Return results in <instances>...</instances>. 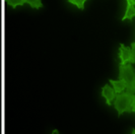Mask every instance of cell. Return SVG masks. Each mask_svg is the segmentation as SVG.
Masks as SVG:
<instances>
[{
    "label": "cell",
    "mask_w": 135,
    "mask_h": 134,
    "mask_svg": "<svg viewBox=\"0 0 135 134\" xmlns=\"http://www.w3.org/2000/svg\"><path fill=\"white\" fill-rule=\"evenodd\" d=\"M135 95L128 92L116 94L115 100L113 102V108L116 109L118 116L124 112H132V106Z\"/></svg>",
    "instance_id": "6da1fadb"
},
{
    "label": "cell",
    "mask_w": 135,
    "mask_h": 134,
    "mask_svg": "<svg viewBox=\"0 0 135 134\" xmlns=\"http://www.w3.org/2000/svg\"><path fill=\"white\" fill-rule=\"evenodd\" d=\"M118 80L123 81L126 86V92L135 95V68L132 64L127 63L125 65L119 64Z\"/></svg>",
    "instance_id": "7a4b0ae2"
},
{
    "label": "cell",
    "mask_w": 135,
    "mask_h": 134,
    "mask_svg": "<svg viewBox=\"0 0 135 134\" xmlns=\"http://www.w3.org/2000/svg\"><path fill=\"white\" fill-rule=\"evenodd\" d=\"M101 95H102V97L105 99V104H108V106H112L116 97L115 91H114L113 88H112L109 84H105V86H103Z\"/></svg>",
    "instance_id": "3957f363"
},
{
    "label": "cell",
    "mask_w": 135,
    "mask_h": 134,
    "mask_svg": "<svg viewBox=\"0 0 135 134\" xmlns=\"http://www.w3.org/2000/svg\"><path fill=\"white\" fill-rule=\"evenodd\" d=\"M118 56L120 59V65L129 63L131 59V49L129 46H125L123 44H120L118 49Z\"/></svg>",
    "instance_id": "277c9868"
},
{
    "label": "cell",
    "mask_w": 135,
    "mask_h": 134,
    "mask_svg": "<svg viewBox=\"0 0 135 134\" xmlns=\"http://www.w3.org/2000/svg\"><path fill=\"white\" fill-rule=\"evenodd\" d=\"M126 10L124 13V16L121 18V21H125V20H129L132 21V19L135 17V6L132 4L131 0H127L126 1Z\"/></svg>",
    "instance_id": "5b68a950"
},
{
    "label": "cell",
    "mask_w": 135,
    "mask_h": 134,
    "mask_svg": "<svg viewBox=\"0 0 135 134\" xmlns=\"http://www.w3.org/2000/svg\"><path fill=\"white\" fill-rule=\"evenodd\" d=\"M109 82L113 85V90L115 91L116 94L123 93L124 90H126V86H125L123 81H121V80H112V79H109Z\"/></svg>",
    "instance_id": "8992f818"
},
{
    "label": "cell",
    "mask_w": 135,
    "mask_h": 134,
    "mask_svg": "<svg viewBox=\"0 0 135 134\" xmlns=\"http://www.w3.org/2000/svg\"><path fill=\"white\" fill-rule=\"evenodd\" d=\"M26 3L29 4L33 9H40L44 6L41 0H26Z\"/></svg>",
    "instance_id": "52a82bcc"
},
{
    "label": "cell",
    "mask_w": 135,
    "mask_h": 134,
    "mask_svg": "<svg viewBox=\"0 0 135 134\" xmlns=\"http://www.w3.org/2000/svg\"><path fill=\"white\" fill-rule=\"evenodd\" d=\"M13 9H15L17 6H23L24 4H26V0H7L6 1Z\"/></svg>",
    "instance_id": "ba28073f"
},
{
    "label": "cell",
    "mask_w": 135,
    "mask_h": 134,
    "mask_svg": "<svg viewBox=\"0 0 135 134\" xmlns=\"http://www.w3.org/2000/svg\"><path fill=\"white\" fill-rule=\"evenodd\" d=\"M68 2L75 5L76 7L80 9V10H84V8H85L84 4L86 2V0H68Z\"/></svg>",
    "instance_id": "9c48e42d"
},
{
    "label": "cell",
    "mask_w": 135,
    "mask_h": 134,
    "mask_svg": "<svg viewBox=\"0 0 135 134\" xmlns=\"http://www.w3.org/2000/svg\"><path fill=\"white\" fill-rule=\"evenodd\" d=\"M130 64L135 63V41L131 44V59H130Z\"/></svg>",
    "instance_id": "30bf717a"
},
{
    "label": "cell",
    "mask_w": 135,
    "mask_h": 134,
    "mask_svg": "<svg viewBox=\"0 0 135 134\" xmlns=\"http://www.w3.org/2000/svg\"><path fill=\"white\" fill-rule=\"evenodd\" d=\"M132 112H135V98L133 100V106H132Z\"/></svg>",
    "instance_id": "8fae6325"
},
{
    "label": "cell",
    "mask_w": 135,
    "mask_h": 134,
    "mask_svg": "<svg viewBox=\"0 0 135 134\" xmlns=\"http://www.w3.org/2000/svg\"><path fill=\"white\" fill-rule=\"evenodd\" d=\"M51 134H59V131L57 130V129H54V130L51 132Z\"/></svg>",
    "instance_id": "7c38bea8"
},
{
    "label": "cell",
    "mask_w": 135,
    "mask_h": 134,
    "mask_svg": "<svg viewBox=\"0 0 135 134\" xmlns=\"http://www.w3.org/2000/svg\"><path fill=\"white\" fill-rule=\"evenodd\" d=\"M132 134H135V128H132Z\"/></svg>",
    "instance_id": "4fadbf2b"
},
{
    "label": "cell",
    "mask_w": 135,
    "mask_h": 134,
    "mask_svg": "<svg viewBox=\"0 0 135 134\" xmlns=\"http://www.w3.org/2000/svg\"><path fill=\"white\" fill-rule=\"evenodd\" d=\"M131 2H132V4H133V5L135 6V0H131Z\"/></svg>",
    "instance_id": "5bb4252c"
}]
</instances>
